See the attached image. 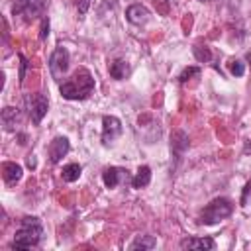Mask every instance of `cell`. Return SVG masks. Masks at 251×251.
I'll list each match as a JSON object with an SVG mask.
<instances>
[{
    "label": "cell",
    "instance_id": "obj_1",
    "mask_svg": "<svg viewBox=\"0 0 251 251\" xmlns=\"http://www.w3.org/2000/svg\"><path fill=\"white\" fill-rule=\"evenodd\" d=\"M59 90H61V96L67 100H84L94 90V78L84 67H80L73 73L71 78L61 82Z\"/></svg>",
    "mask_w": 251,
    "mask_h": 251
},
{
    "label": "cell",
    "instance_id": "obj_2",
    "mask_svg": "<svg viewBox=\"0 0 251 251\" xmlns=\"http://www.w3.org/2000/svg\"><path fill=\"white\" fill-rule=\"evenodd\" d=\"M41 233H43V227H41V222L37 218H24L22 220V226L20 229L16 231L14 235V249H31L39 243L41 239Z\"/></svg>",
    "mask_w": 251,
    "mask_h": 251
},
{
    "label": "cell",
    "instance_id": "obj_3",
    "mask_svg": "<svg viewBox=\"0 0 251 251\" xmlns=\"http://www.w3.org/2000/svg\"><path fill=\"white\" fill-rule=\"evenodd\" d=\"M233 212V204L231 200L227 198H216L212 200L200 214V224H206V226H212V224H218L222 220H226L227 216H231Z\"/></svg>",
    "mask_w": 251,
    "mask_h": 251
},
{
    "label": "cell",
    "instance_id": "obj_4",
    "mask_svg": "<svg viewBox=\"0 0 251 251\" xmlns=\"http://www.w3.org/2000/svg\"><path fill=\"white\" fill-rule=\"evenodd\" d=\"M25 108H27V114L31 118V122L35 126L41 124L43 116L47 114V108H49V100L45 94H39V92H33V94H25Z\"/></svg>",
    "mask_w": 251,
    "mask_h": 251
},
{
    "label": "cell",
    "instance_id": "obj_5",
    "mask_svg": "<svg viewBox=\"0 0 251 251\" xmlns=\"http://www.w3.org/2000/svg\"><path fill=\"white\" fill-rule=\"evenodd\" d=\"M69 69V51L65 47H57L49 57V73L55 80H61Z\"/></svg>",
    "mask_w": 251,
    "mask_h": 251
},
{
    "label": "cell",
    "instance_id": "obj_6",
    "mask_svg": "<svg viewBox=\"0 0 251 251\" xmlns=\"http://www.w3.org/2000/svg\"><path fill=\"white\" fill-rule=\"evenodd\" d=\"M122 133V122L116 116H104L102 118V143L108 147L112 145Z\"/></svg>",
    "mask_w": 251,
    "mask_h": 251
},
{
    "label": "cell",
    "instance_id": "obj_7",
    "mask_svg": "<svg viewBox=\"0 0 251 251\" xmlns=\"http://www.w3.org/2000/svg\"><path fill=\"white\" fill-rule=\"evenodd\" d=\"M43 10V0H14L12 14L14 16H25L27 20L35 18Z\"/></svg>",
    "mask_w": 251,
    "mask_h": 251
},
{
    "label": "cell",
    "instance_id": "obj_8",
    "mask_svg": "<svg viewBox=\"0 0 251 251\" xmlns=\"http://www.w3.org/2000/svg\"><path fill=\"white\" fill-rule=\"evenodd\" d=\"M69 149H71V145H69V139L67 137H55L49 143V147H47V153H49L51 163H59L69 153Z\"/></svg>",
    "mask_w": 251,
    "mask_h": 251
},
{
    "label": "cell",
    "instance_id": "obj_9",
    "mask_svg": "<svg viewBox=\"0 0 251 251\" xmlns=\"http://www.w3.org/2000/svg\"><path fill=\"white\" fill-rule=\"evenodd\" d=\"M0 120H2V127H4L6 131H14V129L18 127L20 120H22V114H20L18 108L6 106V108L2 110V114H0Z\"/></svg>",
    "mask_w": 251,
    "mask_h": 251
},
{
    "label": "cell",
    "instance_id": "obj_10",
    "mask_svg": "<svg viewBox=\"0 0 251 251\" xmlns=\"http://www.w3.org/2000/svg\"><path fill=\"white\" fill-rule=\"evenodd\" d=\"M126 18L129 24H135V25H141L149 20V10L143 6V4H131L127 10H126Z\"/></svg>",
    "mask_w": 251,
    "mask_h": 251
},
{
    "label": "cell",
    "instance_id": "obj_11",
    "mask_svg": "<svg viewBox=\"0 0 251 251\" xmlns=\"http://www.w3.org/2000/svg\"><path fill=\"white\" fill-rule=\"evenodd\" d=\"M127 171H124V169H120V167H108L104 173H102V180H104V184H106V188H116L127 175H126Z\"/></svg>",
    "mask_w": 251,
    "mask_h": 251
},
{
    "label": "cell",
    "instance_id": "obj_12",
    "mask_svg": "<svg viewBox=\"0 0 251 251\" xmlns=\"http://www.w3.org/2000/svg\"><path fill=\"white\" fill-rule=\"evenodd\" d=\"M186 147H188V137H186V133L180 131V129H176V131L171 135V151H173V155H175L176 159H180L182 153L186 151Z\"/></svg>",
    "mask_w": 251,
    "mask_h": 251
},
{
    "label": "cell",
    "instance_id": "obj_13",
    "mask_svg": "<svg viewBox=\"0 0 251 251\" xmlns=\"http://www.w3.org/2000/svg\"><path fill=\"white\" fill-rule=\"evenodd\" d=\"M216 243L212 237H184L180 241V249H214Z\"/></svg>",
    "mask_w": 251,
    "mask_h": 251
},
{
    "label": "cell",
    "instance_id": "obj_14",
    "mask_svg": "<svg viewBox=\"0 0 251 251\" xmlns=\"http://www.w3.org/2000/svg\"><path fill=\"white\" fill-rule=\"evenodd\" d=\"M2 171H4V180L6 184H16L20 178H22V165L18 163H4L2 165Z\"/></svg>",
    "mask_w": 251,
    "mask_h": 251
},
{
    "label": "cell",
    "instance_id": "obj_15",
    "mask_svg": "<svg viewBox=\"0 0 251 251\" xmlns=\"http://www.w3.org/2000/svg\"><path fill=\"white\" fill-rule=\"evenodd\" d=\"M149 182H151V169L147 165H143V167L137 169L135 176L131 178V186L133 188H145Z\"/></svg>",
    "mask_w": 251,
    "mask_h": 251
},
{
    "label": "cell",
    "instance_id": "obj_16",
    "mask_svg": "<svg viewBox=\"0 0 251 251\" xmlns=\"http://www.w3.org/2000/svg\"><path fill=\"white\" fill-rule=\"evenodd\" d=\"M127 75H129V65H127L124 59L112 61V65H110V76H112V78L122 80V78H126Z\"/></svg>",
    "mask_w": 251,
    "mask_h": 251
},
{
    "label": "cell",
    "instance_id": "obj_17",
    "mask_svg": "<svg viewBox=\"0 0 251 251\" xmlns=\"http://www.w3.org/2000/svg\"><path fill=\"white\" fill-rule=\"evenodd\" d=\"M80 165L78 163H69V165H65L63 167V173H61V176H63V180L65 182H75V180H78V176H80Z\"/></svg>",
    "mask_w": 251,
    "mask_h": 251
},
{
    "label": "cell",
    "instance_id": "obj_18",
    "mask_svg": "<svg viewBox=\"0 0 251 251\" xmlns=\"http://www.w3.org/2000/svg\"><path fill=\"white\" fill-rule=\"evenodd\" d=\"M157 245V239L153 235H139L135 241L129 243V249H153Z\"/></svg>",
    "mask_w": 251,
    "mask_h": 251
},
{
    "label": "cell",
    "instance_id": "obj_19",
    "mask_svg": "<svg viewBox=\"0 0 251 251\" xmlns=\"http://www.w3.org/2000/svg\"><path fill=\"white\" fill-rule=\"evenodd\" d=\"M194 57L200 61V63H210L212 61V51L208 47H202V45H194Z\"/></svg>",
    "mask_w": 251,
    "mask_h": 251
},
{
    "label": "cell",
    "instance_id": "obj_20",
    "mask_svg": "<svg viewBox=\"0 0 251 251\" xmlns=\"http://www.w3.org/2000/svg\"><path fill=\"white\" fill-rule=\"evenodd\" d=\"M196 75H200V69H198V67H186V69L178 75V82L184 84V82H188L190 76H196Z\"/></svg>",
    "mask_w": 251,
    "mask_h": 251
},
{
    "label": "cell",
    "instance_id": "obj_21",
    "mask_svg": "<svg viewBox=\"0 0 251 251\" xmlns=\"http://www.w3.org/2000/svg\"><path fill=\"white\" fill-rule=\"evenodd\" d=\"M229 73H231L233 76H243V73H245L243 63H241V61H237V59L229 61Z\"/></svg>",
    "mask_w": 251,
    "mask_h": 251
},
{
    "label": "cell",
    "instance_id": "obj_22",
    "mask_svg": "<svg viewBox=\"0 0 251 251\" xmlns=\"http://www.w3.org/2000/svg\"><path fill=\"white\" fill-rule=\"evenodd\" d=\"M25 69H27V59L24 55H20V82L22 84L25 80Z\"/></svg>",
    "mask_w": 251,
    "mask_h": 251
},
{
    "label": "cell",
    "instance_id": "obj_23",
    "mask_svg": "<svg viewBox=\"0 0 251 251\" xmlns=\"http://www.w3.org/2000/svg\"><path fill=\"white\" fill-rule=\"evenodd\" d=\"M90 6V0H76V8H78V14H86Z\"/></svg>",
    "mask_w": 251,
    "mask_h": 251
},
{
    "label": "cell",
    "instance_id": "obj_24",
    "mask_svg": "<svg viewBox=\"0 0 251 251\" xmlns=\"http://www.w3.org/2000/svg\"><path fill=\"white\" fill-rule=\"evenodd\" d=\"M249 192H251V182H247V184H245V190H243V196H241V206H245V202H247V196H249Z\"/></svg>",
    "mask_w": 251,
    "mask_h": 251
},
{
    "label": "cell",
    "instance_id": "obj_25",
    "mask_svg": "<svg viewBox=\"0 0 251 251\" xmlns=\"http://www.w3.org/2000/svg\"><path fill=\"white\" fill-rule=\"evenodd\" d=\"M47 33H49V22H47V20H43V27H41V39H45V37H47Z\"/></svg>",
    "mask_w": 251,
    "mask_h": 251
},
{
    "label": "cell",
    "instance_id": "obj_26",
    "mask_svg": "<svg viewBox=\"0 0 251 251\" xmlns=\"http://www.w3.org/2000/svg\"><path fill=\"white\" fill-rule=\"evenodd\" d=\"M27 165H29V167H35V159H33V157H31V155H29V157H27Z\"/></svg>",
    "mask_w": 251,
    "mask_h": 251
},
{
    "label": "cell",
    "instance_id": "obj_27",
    "mask_svg": "<svg viewBox=\"0 0 251 251\" xmlns=\"http://www.w3.org/2000/svg\"><path fill=\"white\" fill-rule=\"evenodd\" d=\"M247 61H249V65H251V51L247 53Z\"/></svg>",
    "mask_w": 251,
    "mask_h": 251
},
{
    "label": "cell",
    "instance_id": "obj_28",
    "mask_svg": "<svg viewBox=\"0 0 251 251\" xmlns=\"http://www.w3.org/2000/svg\"><path fill=\"white\" fill-rule=\"evenodd\" d=\"M202 2H204V0H202Z\"/></svg>",
    "mask_w": 251,
    "mask_h": 251
}]
</instances>
